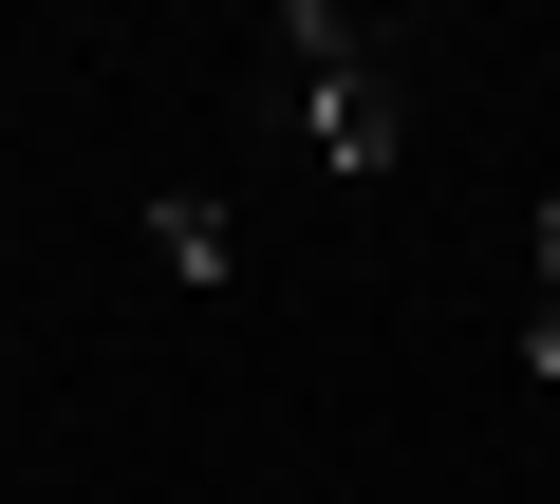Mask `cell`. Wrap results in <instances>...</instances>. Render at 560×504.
Wrapping results in <instances>:
<instances>
[{"instance_id": "6da1fadb", "label": "cell", "mask_w": 560, "mask_h": 504, "mask_svg": "<svg viewBox=\"0 0 560 504\" xmlns=\"http://www.w3.org/2000/svg\"><path fill=\"white\" fill-rule=\"evenodd\" d=\"M280 57H300V94H318V150H337V168H393V150H411L393 57H374L355 0H280Z\"/></svg>"}, {"instance_id": "7a4b0ae2", "label": "cell", "mask_w": 560, "mask_h": 504, "mask_svg": "<svg viewBox=\"0 0 560 504\" xmlns=\"http://www.w3.org/2000/svg\"><path fill=\"white\" fill-rule=\"evenodd\" d=\"M150 243H168L187 281H224V206H206V187H168V206H150Z\"/></svg>"}, {"instance_id": "3957f363", "label": "cell", "mask_w": 560, "mask_h": 504, "mask_svg": "<svg viewBox=\"0 0 560 504\" xmlns=\"http://www.w3.org/2000/svg\"><path fill=\"white\" fill-rule=\"evenodd\" d=\"M541 300H560V187H541Z\"/></svg>"}]
</instances>
